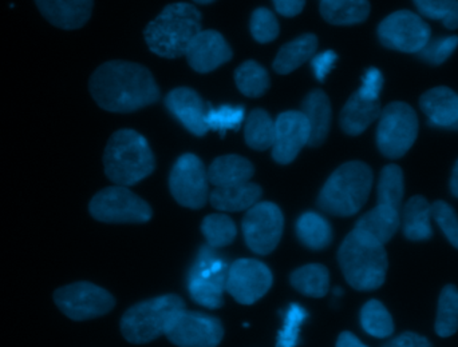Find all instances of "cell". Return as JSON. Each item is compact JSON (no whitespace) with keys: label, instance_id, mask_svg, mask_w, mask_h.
I'll return each instance as SVG.
<instances>
[{"label":"cell","instance_id":"cell-1","mask_svg":"<svg viewBox=\"0 0 458 347\" xmlns=\"http://www.w3.org/2000/svg\"><path fill=\"white\" fill-rule=\"evenodd\" d=\"M89 90L101 109L120 114L137 112L160 99V88L149 70L131 62L101 64L89 80Z\"/></svg>","mask_w":458,"mask_h":347},{"label":"cell","instance_id":"cell-2","mask_svg":"<svg viewBox=\"0 0 458 347\" xmlns=\"http://www.w3.org/2000/svg\"><path fill=\"white\" fill-rule=\"evenodd\" d=\"M338 260L347 284L358 292H373L386 281L385 244L355 228L342 242Z\"/></svg>","mask_w":458,"mask_h":347},{"label":"cell","instance_id":"cell-3","mask_svg":"<svg viewBox=\"0 0 458 347\" xmlns=\"http://www.w3.org/2000/svg\"><path fill=\"white\" fill-rule=\"evenodd\" d=\"M201 29V13L190 3L166 5L144 31L148 47L156 55L176 59L185 55Z\"/></svg>","mask_w":458,"mask_h":347},{"label":"cell","instance_id":"cell-4","mask_svg":"<svg viewBox=\"0 0 458 347\" xmlns=\"http://www.w3.org/2000/svg\"><path fill=\"white\" fill-rule=\"evenodd\" d=\"M104 168L113 183L129 187L155 171V155L141 134L123 128L110 136L104 153Z\"/></svg>","mask_w":458,"mask_h":347},{"label":"cell","instance_id":"cell-5","mask_svg":"<svg viewBox=\"0 0 458 347\" xmlns=\"http://www.w3.org/2000/svg\"><path fill=\"white\" fill-rule=\"evenodd\" d=\"M373 171L366 163L347 162L336 169L318 196V207L334 217H352L370 195Z\"/></svg>","mask_w":458,"mask_h":347},{"label":"cell","instance_id":"cell-6","mask_svg":"<svg viewBox=\"0 0 458 347\" xmlns=\"http://www.w3.org/2000/svg\"><path fill=\"white\" fill-rule=\"evenodd\" d=\"M182 297L161 295L131 306L121 318V333L128 343L142 345L166 335L174 317L184 310Z\"/></svg>","mask_w":458,"mask_h":347},{"label":"cell","instance_id":"cell-7","mask_svg":"<svg viewBox=\"0 0 458 347\" xmlns=\"http://www.w3.org/2000/svg\"><path fill=\"white\" fill-rule=\"evenodd\" d=\"M229 262L219 250L204 244L187 277V289L191 298L199 305L216 310L225 305L227 292Z\"/></svg>","mask_w":458,"mask_h":347},{"label":"cell","instance_id":"cell-8","mask_svg":"<svg viewBox=\"0 0 458 347\" xmlns=\"http://www.w3.org/2000/svg\"><path fill=\"white\" fill-rule=\"evenodd\" d=\"M419 136V120L416 112L403 102H394L385 107L377 128V145L379 152L389 158H403Z\"/></svg>","mask_w":458,"mask_h":347},{"label":"cell","instance_id":"cell-9","mask_svg":"<svg viewBox=\"0 0 458 347\" xmlns=\"http://www.w3.org/2000/svg\"><path fill=\"white\" fill-rule=\"evenodd\" d=\"M94 219L104 223H145L153 211L148 202L125 186H110L98 191L89 203Z\"/></svg>","mask_w":458,"mask_h":347},{"label":"cell","instance_id":"cell-10","mask_svg":"<svg viewBox=\"0 0 458 347\" xmlns=\"http://www.w3.org/2000/svg\"><path fill=\"white\" fill-rule=\"evenodd\" d=\"M56 308L75 322L106 316L114 309L115 300L107 290L91 282H75L54 292Z\"/></svg>","mask_w":458,"mask_h":347},{"label":"cell","instance_id":"cell-11","mask_svg":"<svg viewBox=\"0 0 458 347\" xmlns=\"http://www.w3.org/2000/svg\"><path fill=\"white\" fill-rule=\"evenodd\" d=\"M284 218L272 202H258L242 218L245 244L255 254L268 255L276 249L283 235Z\"/></svg>","mask_w":458,"mask_h":347},{"label":"cell","instance_id":"cell-12","mask_svg":"<svg viewBox=\"0 0 458 347\" xmlns=\"http://www.w3.org/2000/svg\"><path fill=\"white\" fill-rule=\"evenodd\" d=\"M382 45L401 53L419 54L432 37L429 24L408 10L397 11L382 21L378 27Z\"/></svg>","mask_w":458,"mask_h":347},{"label":"cell","instance_id":"cell-13","mask_svg":"<svg viewBox=\"0 0 458 347\" xmlns=\"http://www.w3.org/2000/svg\"><path fill=\"white\" fill-rule=\"evenodd\" d=\"M169 188L182 206L193 210L206 206L211 193L203 161L193 154L182 155L172 169Z\"/></svg>","mask_w":458,"mask_h":347},{"label":"cell","instance_id":"cell-14","mask_svg":"<svg viewBox=\"0 0 458 347\" xmlns=\"http://www.w3.org/2000/svg\"><path fill=\"white\" fill-rule=\"evenodd\" d=\"M165 335L179 347H217L225 337V327L216 317L184 309L174 317Z\"/></svg>","mask_w":458,"mask_h":347},{"label":"cell","instance_id":"cell-15","mask_svg":"<svg viewBox=\"0 0 458 347\" xmlns=\"http://www.w3.org/2000/svg\"><path fill=\"white\" fill-rule=\"evenodd\" d=\"M268 266L256 260H237L229 266L227 292L242 305H253L272 287Z\"/></svg>","mask_w":458,"mask_h":347},{"label":"cell","instance_id":"cell-16","mask_svg":"<svg viewBox=\"0 0 458 347\" xmlns=\"http://www.w3.org/2000/svg\"><path fill=\"white\" fill-rule=\"evenodd\" d=\"M310 125L301 112H282L275 120L272 158L280 165L293 162L304 146H309Z\"/></svg>","mask_w":458,"mask_h":347},{"label":"cell","instance_id":"cell-17","mask_svg":"<svg viewBox=\"0 0 458 347\" xmlns=\"http://www.w3.org/2000/svg\"><path fill=\"white\" fill-rule=\"evenodd\" d=\"M185 56L195 71L208 74L231 61L232 50L220 32L203 29L192 40Z\"/></svg>","mask_w":458,"mask_h":347},{"label":"cell","instance_id":"cell-18","mask_svg":"<svg viewBox=\"0 0 458 347\" xmlns=\"http://www.w3.org/2000/svg\"><path fill=\"white\" fill-rule=\"evenodd\" d=\"M165 106L193 136H204L208 133L206 103L192 88H174L166 95Z\"/></svg>","mask_w":458,"mask_h":347},{"label":"cell","instance_id":"cell-19","mask_svg":"<svg viewBox=\"0 0 458 347\" xmlns=\"http://www.w3.org/2000/svg\"><path fill=\"white\" fill-rule=\"evenodd\" d=\"M43 18L64 31L81 29L93 12L94 0H34Z\"/></svg>","mask_w":458,"mask_h":347},{"label":"cell","instance_id":"cell-20","mask_svg":"<svg viewBox=\"0 0 458 347\" xmlns=\"http://www.w3.org/2000/svg\"><path fill=\"white\" fill-rule=\"evenodd\" d=\"M422 112L436 128H452L458 120V94L452 88L435 87L427 91L420 101Z\"/></svg>","mask_w":458,"mask_h":347},{"label":"cell","instance_id":"cell-21","mask_svg":"<svg viewBox=\"0 0 458 347\" xmlns=\"http://www.w3.org/2000/svg\"><path fill=\"white\" fill-rule=\"evenodd\" d=\"M301 112L310 125V147H319L327 138L331 126L330 99L322 90H314L306 96Z\"/></svg>","mask_w":458,"mask_h":347},{"label":"cell","instance_id":"cell-22","mask_svg":"<svg viewBox=\"0 0 458 347\" xmlns=\"http://www.w3.org/2000/svg\"><path fill=\"white\" fill-rule=\"evenodd\" d=\"M432 219V204L422 195L413 196L403 207L401 218L403 235L409 241H428L433 236Z\"/></svg>","mask_w":458,"mask_h":347},{"label":"cell","instance_id":"cell-23","mask_svg":"<svg viewBox=\"0 0 458 347\" xmlns=\"http://www.w3.org/2000/svg\"><path fill=\"white\" fill-rule=\"evenodd\" d=\"M401 227V211L393 207L377 204L358 219L355 230L368 234L376 241L386 244Z\"/></svg>","mask_w":458,"mask_h":347},{"label":"cell","instance_id":"cell-24","mask_svg":"<svg viewBox=\"0 0 458 347\" xmlns=\"http://www.w3.org/2000/svg\"><path fill=\"white\" fill-rule=\"evenodd\" d=\"M381 112L379 101H368L360 94L354 93L341 112L342 130L347 136H360L371 123L381 117Z\"/></svg>","mask_w":458,"mask_h":347},{"label":"cell","instance_id":"cell-25","mask_svg":"<svg viewBox=\"0 0 458 347\" xmlns=\"http://www.w3.org/2000/svg\"><path fill=\"white\" fill-rule=\"evenodd\" d=\"M261 187L256 183L245 182L242 185L216 187L209 194V202L220 211L237 212L250 210L261 198Z\"/></svg>","mask_w":458,"mask_h":347},{"label":"cell","instance_id":"cell-26","mask_svg":"<svg viewBox=\"0 0 458 347\" xmlns=\"http://www.w3.org/2000/svg\"><path fill=\"white\" fill-rule=\"evenodd\" d=\"M255 168L250 161L240 155H225L216 158L208 169L209 183L215 187L242 185L250 182Z\"/></svg>","mask_w":458,"mask_h":347},{"label":"cell","instance_id":"cell-27","mask_svg":"<svg viewBox=\"0 0 458 347\" xmlns=\"http://www.w3.org/2000/svg\"><path fill=\"white\" fill-rule=\"evenodd\" d=\"M318 37L314 34H304L291 42L285 43L274 61V70L277 74L287 75L311 61L317 53Z\"/></svg>","mask_w":458,"mask_h":347},{"label":"cell","instance_id":"cell-28","mask_svg":"<svg viewBox=\"0 0 458 347\" xmlns=\"http://www.w3.org/2000/svg\"><path fill=\"white\" fill-rule=\"evenodd\" d=\"M319 8L323 19L336 26L362 23L370 15L369 0H320Z\"/></svg>","mask_w":458,"mask_h":347},{"label":"cell","instance_id":"cell-29","mask_svg":"<svg viewBox=\"0 0 458 347\" xmlns=\"http://www.w3.org/2000/svg\"><path fill=\"white\" fill-rule=\"evenodd\" d=\"M296 235L307 249L320 252L333 242V228L330 223L318 212H304L296 222Z\"/></svg>","mask_w":458,"mask_h":347},{"label":"cell","instance_id":"cell-30","mask_svg":"<svg viewBox=\"0 0 458 347\" xmlns=\"http://www.w3.org/2000/svg\"><path fill=\"white\" fill-rule=\"evenodd\" d=\"M291 285L306 297L322 298L330 289V273L326 266L311 263L291 274Z\"/></svg>","mask_w":458,"mask_h":347},{"label":"cell","instance_id":"cell-31","mask_svg":"<svg viewBox=\"0 0 458 347\" xmlns=\"http://www.w3.org/2000/svg\"><path fill=\"white\" fill-rule=\"evenodd\" d=\"M244 138L250 149H271L275 139V120L261 109L252 110L245 120Z\"/></svg>","mask_w":458,"mask_h":347},{"label":"cell","instance_id":"cell-32","mask_svg":"<svg viewBox=\"0 0 458 347\" xmlns=\"http://www.w3.org/2000/svg\"><path fill=\"white\" fill-rule=\"evenodd\" d=\"M234 82L240 93L250 98L264 95L269 88L268 72L258 62L247 61L234 71Z\"/></svg>","mask_w":458,"mask_h":347},{"label":"cell","instance_id":"cell-33","mask_svg":"<svg viewBox=\"0 0 458 347\" xmlns=\"http://www.w3.org/2000/svg\"><path fill=\"white\" fill-rule=\"evenodd\" d=\"M360 325L374 338H387L394 333V321L384 303L369 301L360 310Z\"/></svg>","mask_w":458,"mask_h":347},{"label":"cell","instance_id":"cell-34","mask_svg":"<svg viewBox=\"0 0 458 347\" xmlns=\"http://www.w3.org/2000/svg\"><path fill=\"white\" fill-rule=\"evenodd\" d=\"M458 332V289L454 285H446L438 300L436 333L438 337L449 338Z\"/></svg>","mask_w":458,"mask_h":347},{"label":"cell","instance_id":"cell-35","mask_svg":"<svg viewBox=\"0 0 458 347\" xmlns=\"http://www.w3.org/2000/svg\"><path fill=\"white\" fill-rule=\"evenodd\" d=\"M201 231L206 236L207 244L216 250L229 246L237 235L233 219L225 214H212L204 218Z\"/></svg>","mask_w":458,"mask_h":347},{"label":"cell","instance_id":"cell-36","mask_svg":"<svg viewBox=\"0 0 458 347\" xmlns=\"http://www.w3.org/2000/svg\"><path fill=\"white\" fill-rule=\"evenodd\" d=\"M403 198V173L400 166L387 165L378 182V204L401 211Z\"/></svg>","mask_w":458,"mask_h":347},{"label":"cell","instance_id":"cell-37","mask_svg":"<svg viewBox=\"0 0 458 347\" xmlns=\"http://www.w3.org/2000/svg\"><path fill=\"white\" fill-rule=\"evenodd\" d=\"M245 120V109L242 106L214 107L207 106V126L208 130L217 131L225 138L229 130L237 131Z\"/></svg>","mask_w":458,"mask_h":347},{"label":"cell","instance_id":"cell-38","mask_svg":"<svg viewBox=\"0 0 458 347\" xmlns=\"http://www.w3.org/2000/svg\"><path fill=\"white\" fill-rule=\"evenodd\" d=\"M425 18L440 21L446 29H458V0H414Z\"/></svg>","mask_w":458,"mask_h":347},{"label":"cell","instance_id":"cell-39","mask_svg":"<svg viewBox=\"0 0 458 347\" xmlns=\"http://www.w3.org/2000/svg\"><path fill=\"white\" fill-rule=\"evenodd\" d=\"M309 313L299 303H291L283 321L282 330L277 335L276 347H296L299 341L301 325L306 321Z\"/></svg>","mask_w":458,"mask_h":347},{"label":"cell","instance_id":"cell-40","mask_svg":"<svg viewBox=\"0 0 458 347\" xmlns=\"http://www.w3.org/2000/svg\"><path fill=\"white\" fill-rule=\"evenodd\" d=\"M250 34L259 43H269L279 35V23L268 8H256L250 16Z\"/></svg>","mask_w":458,"mask_h":347},{"label":"cell","instance_id":"cell-41","mask_svg":"<svg viewBox=\"0 0 458 347\" xmlns=\"http://www.w3.org/2000/svg\"><path fill=\"white\" fill-rule=\"evenodd\" d=\"M458 37L457 35H451V37H441L432 39L427 43L424 48L420 51L417 55L422 61L428 62L430 64H443L444 62L451 58L452 54L457 50Z\"/></svg>","mask_w":458,"mask_h":347},{"label":"cell","instance_id":"cell-42","mask_svg":"<svg viewBox=\"0 0 458 347\" xmlns=\"http://www.w3.org/2000/svg\"><path fill=\"white\" fill-rule=\"evenodd\" d=\"M432 214L448 241L458 250V215L454 207L446 202L436 201L432 204Z\"/></svg>","mask_w":458,"mask_h":347},{"label":"cell","instance_id":"cell-43","mask_svg":"<svg viewBox=\"0 0 458 347\" xmlns=\"http://www.w3.org/2000/svg\"><path fill=\"white\" fill-rule=\"evenodd\" d=\"M384 87V75L378 69H369L363 77L362 86L357 91L363 99L368 101H379V94Z\"/></svg>","mask_w":458,"mask_h":347},{"label":"cell","instance_id":"cell-44","mask_svg":"<svg viewBox=\"0 0 458 347\" xmlns=\"http://www.w3.org/2000/svg\"><path fill=\"white\" fill-rule=\"evenodd\" d=\"M336 59H338V55L331 50L323 51V53L312 56V71L319 82H325L326 78L335 66Z\"/></svg>","mask_w":458,"mask_h":347},{"label":"cell","instance_id":"cell-45","mask_svg":"<svg viewBox=\"0 0 458 347\" xmlns=\"http://www.w3.org/2000/svg\"><path fill=\"white\" fill-rule=\"evenodd\" d=\"M384 347H433V345L428 338L408 332L389 341Z\"/></svg>","mask_w":458,"mask_h":347},{"label":"cell","instance_id":"cell-46","mask_svg":"<svg viewBox=\"0 0 458 347\" xmlns=\"http://www.w3.org/2000/svg\"><path fill=\"white\" fill-rule=\"evenodd\" d=\"M275 10L285 18H293L303 11L306 0H272Z\"/></svg>","mask_w":458,"mask_h":347},{"label":"cell","instance_id":"cell-47","mask_svg":"<svg viewBox=\"0 0 458 347\" xmlns=\"http://www.w3.org/2000/svg\"><path fill=\"white\" fill-rule=\"evenodd\" d=\"M336 347H368L365 343H360L358 337H355L352 333L344 332L339 335L336 341Z\"/></svg>","mask_w":458,"mask_h":347},{"label":"cell","instance_id":"cell-48","mask_svg":"<svg viewBox=\"0 0 458 347\" xmlns=\"http://www.w3.org/2000/svg\"><path fill=\"white\" fill-rule=\"evenodd\" d=\"M451 190L452 194L458 198V161L456 165H454V173H452Z\"/></svg>","mask_w":458,"mask_h":347},{"label":"cell","instance_id":"cell-49","mask_svg":"<svg viewBox=\"0 0 458 347\" xmlns=\"http://www.w3.org/2000/svg\"><path fill=\"white\" fill-rule=\"evenodd\" d=\"M193 2L199 3V4H209V3H214L215 0H193Z\"/></svg>","mask_w":458,"mask_h":347},{"label":"cell","instance_id":"cell-50","mask_svg":"<svg viewBox=\"0 0 458 347\" xmlns=\"http://www.w3.org/2000/svg\"><path fill=\"white\" fill-rule=\"evenodd\" d=\"M452 130H458V120L456 125H454V128H452Z\"/></svg>","mask_w":458,"mask_h":347}]
</instances>
